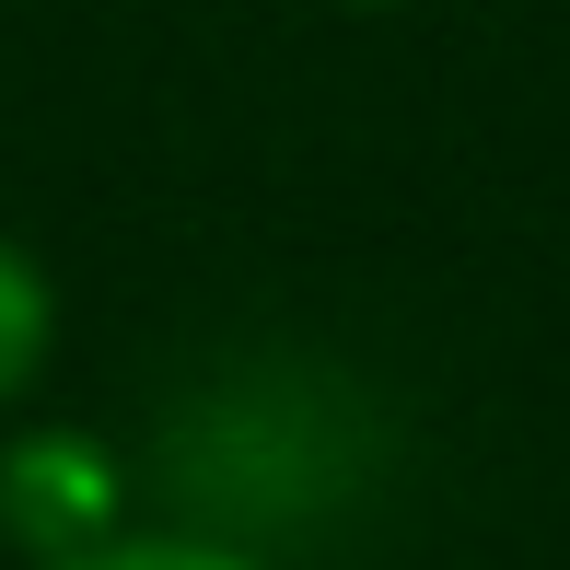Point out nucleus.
I'll use <instances>...</instances> for the list:
<instances>
[{"mask_svg":"<svg viewBox=\"0 0 570 570\" xmlns=\"http://www.w3.org/2000/svg\"><path fill=\"white\" fill-rule=\"evenodd\" d=\"M47 350H59V279L0 222V420H23V396L47 384Z\"/></svg>","mask_w":570,"mask_h":570,"instance_id":"nucleus-2","label":"nucleus"},{"mask_svg":"<svg viewBox=\"0 0 570 570\" xmlns=\"http://www.w3.org/2000/svg\"><path fill=\"white\" fill-rule=\"evenodd\" d=\"M326 12H407V0H326Z\"/></svg>","mask_w":570,"mask_h":570,"instance_id":"nucleus-4","label":"nucleus"},{"mask_svg":"<svg viewBox=\"0 0 570 570\" xmlns=\"http://www.w3.org/2000/svg\"><path fill=\"white\" fill-rule=\"evenodd\" d=\"M59 570H279V559H256L245 535H210V524H128V535H106V548H82Z\"/></svg>","mask_w":570,"mask_h":570,"instance_id":"nucleus-3","label":"nucleus"},{"mask_svg":"<svg viewBox=\"0 0 570 570\" xmlns=\"http://www.w3.org/2000/svg\"><path fill=\"white\" fill-rule=\"evenodd\" d=\"M128 535V465L82 420H12L0 431V548L23 570H59Z\"/></svg>","mask_w":570,"mask_h":570,"instance_id":"nucleus-1","label":"nucleus"}]
</instances>
